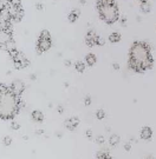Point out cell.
<instances>
[{
  "mask_svg": "<svg viewBox=\"0 0 156 159\" xmlns=\"http://www.w3.org/2000/svg\"><path fill=\"white\" fill-rule=\"evenodd\" d=\"M31 116H32V119L35 120V121H37V123H41V121L44 120V114H43V112L39 111V110L33 111Z\"/></svg>",
  "mask_w": 156,
  "mask_h": 159,
  "instance_id": "cell-11",
  "label": "cell"
},
{
  "mask_svg": "<svg viewBox=\"0 0 156 159\" xmlns=\"http://www.w3.org/2000/svg\"><path fill=\"white\" fill-rule=\"evenodd\" d=\"M85 61H87V64L89 65V66H93V65L96 64V61H97L96 56L92 54V53H89L87 57H85Z\"/></svg>",
  "mask_w": 156,
  "mask_h": 159,
  "instance_id": "cell-12",
  "label": "cell"
},
{
  "mask_svg": "<svg viewBox=\"0 0 156 159\" xmlns=\"http://www.w3.org/2000/svg\"><path fill=\"white\" fill-rule=\"evenodd\" d=\"M79 124V119L77 117H72V118H69V119L65 120V127L70 131H75L76 127Z\"/></svg>",
  "mask_w": 156,
  "mask_h": 159,
  "instance_id": "cell-8",
  "label": "cell"
},
{
  "mask_svg": "<svg viewBox=\"0 0 156 159\" xmlns=\"http://www.w3.org/2000/svg\"><path fill=\"white\" fill-rule=\"evenodd\" d=\"M105 159H111V158H110V157H108V158H105Z\"/></svg>",
  "mask_w": 156,
  "mask_h": 159,
  "instance_id": "cell-38",
  "label": "cell"
},
{
  "mask_svg": "<svg viewBox=\"0 0 156 159\" xmlns=\"http://www.w3.org/2000/svg\"><path fill=\"white\" fill-rule=\"evenodd\" d=\"M96 157H97V159H105V158H108V157H110V153L108 150L103 148V150H99L98 152H97Z\"/></svg>",
  "mask_w": 156,
  "mask_h": 159,
  "instance_id": "cell-14",
  "label": "cell"
},
{
  "mask_svg": "<svg viewBox=\"0 0 156 159\" xmlns=\"http://www.w3.org/2000/svg\"><path fill=\"white\" fill-rule=\"evenodd\" d=\"M2 144H4L5 146H10V145L12 144V138L10 136L4 137V139H2Z\"/></svg>",
  "mask_w": 156,
  "mask_h": 159,
  "instance_id": "cell-21",
  "label": "cell"
},
{
  "mask_svg": "<svg viewBox=\"0 0 156 159\" xmlns=\"http://www.w3.org/2000/svg\"><path fill=\"white\" fill-rule=\"evenodd\" d=\"M51 46V34L46 30H43L40 32V35H39L38 43H37V52H38V54H43L44 52L49 51Z\"/></svg>",
  "mask_w": 156,
  "mask_h": 159,
  "instance_id": "cell-4",
  "label": "cell"
},
{
  "mask_svg": "<svg viewBox=\"0 0 156 159\" xmlns=\"http://www.w3.org/2000/svg\"><path fill=\"white\" fill-rule=\"evenodd\" d=\"M38 136H41V134H44V131L43 130H37V132H35Z\"/></svg>",
  "mask_w": 156,
  "mask_h": 159,
  "instance_id": "cell-31",
  "label": "cell"
},
{
  "mask_svg": "<svg viewBox=\"0 0 156 159\" xmlns=\"http://www.w3.org/2000/svg\"><path fill=\"white\" fill-rule=\"evenodd\" d=\"M105 40H104L103 37L101 35H96V39H95V45H98V46H103Z\"/></svg>",
  "mask_w": 156,
  "mask_h": 159,
  "instance_id": "cell-20",
  "label": "cell"
},
{
  "mask_svg": "<svg viewBox=\"0 0 156 159\" xmlns=\"http://www.w3.org/2000/svg\"><path fill=\"white\" fill-rule=\"evenodd\" d=\"M151 6L148 1H144V2H141V11L143 13H149L150 12Z\"/></svg>",
  "mask_w": 156,
  "mask_h": 159,
  "instance_id": "cell-16",
  "label": "cell"
},
{
  "mask_svg": "<svg viewBox=\"0 0 156 159\" xmlns=\"http://www.w3.org/2000/svg\"><path fill=\"white\" fill-rule=\"evenodd\" d=\"M125 21H127V18H125V16H122V17H121V23L125 24Z\"/></svg>",
  "mask_w": 156,
  "mask_h": 159,
  "instance_id": "cell-30",
  "label": "cell"
},
{
  "mask_svg": "<svg viewBox=\"0 0 156 159\" xmlns=\"http://www.w3.org/2000/svg\"><path fill=\"white\" fill-rule=\"evenodd\" d=\"M63 111H64V108L62 107V106H58V112H59V113H63Z\"/></svg>",
  "mask_w": 156,
  "mask_h": 159,
  "instance_id": "cell-33",
  "label": "cell"
},
{
  "mask_svg": "<svg viewBox=\"0 0 156 159\" xmlns=\"http://www.w3.org/2000/svg\"><path fill=\"white\" fill-rule=\"evenodd\" d=\"M78 16H79V12H78V11H71L69 13V16H68V18H69V21H71V23H75L76 20H77V18H78Z\"/></svg>",
  "mask_w": 156,
  "mask_h": 159,
  "instance_id": "cell-15",
  "label": "cell"
},
{
  "mask_svg": "<svg viewBox=\"0 0 156 159\" xmlns=\"http://www.w3.org/2000/svg\"><path fill=\"white\" fill-rule=\"evenodd\" d=\"M130 148H131V145H130L129 143L124 144V150H125V151H130Z\"/></svg>",
  "mask_w": 156,
  "mask_h": 159,
  "instance_id": "cell-28",
  "label": "cell"
},
{
  "mask_svg": "<svg viewBox=\"0 0 156 159\" xmlns=\"http://www.w3.org/2000/svg\"><path fill=\"white\" fill-rule=\"evenodd\" d=\"M24 90H25V84H24L21 80H14L12 83V85L10 86V91L14 96H21Z\"/></svg>",
  "mask_w": 156,
  "mask_h": 159,
  "instance_id": "cell-6",
  "label": "cell"
},
{
  "mask_svg": "<svg viewBox=\"0 0 156 159\" xmlns=\"http://www.w3.org/2000/svg\"><path fill=\"white\" fill-rule=\"evenodd\" d=\"M65 65L66 66H71V61L70 60H65Z\"/></svg>",
  "mask_w": 156,
  "mask_h": 159,
  "instance_id": "cell-34",
  "label": "cell"
},
{
  "mask_svg": "<svg viewBox=\"0 0 156 159\" xmlns=\"http://www.w3.org/2000/svg\"><path fill=\"white\" fill-rule=\"evenodd\" d=\"M5 50L8 52V53H10V52H12V51H14V50H17V48H16V44H14V41H13V40H10V41L6 44Z\"/></svg>",
  "mask_w": 156,
  "mask_h": 159,
  "instance_id": "cell-17",
  "label": "cell"
},
{
  "mask_svg": "<svg viewBox=\"0 0 156 159\" xmlns=\"http://www.w3.org/2000/svg\"><path fill=\"white\" fill-rule=\"evenodd\" d=\"M145 159H154L153 157H148V158H145Z\"/></svg>",
  "mask_w": 156,
  "mask_h": 159,
  "instance_id": "cell-36",
  "label": "cell"
},
{
  "mask_svg": "<svg viewBox=\"0 0 156 159\" xmlns=\"http://www.w3.org/2000/svg\"><path fill=\"white\" fill-rule=\"evenodd\" d=\"M10 4L14 7H20L21 6V0H10Z\"/></svg>",
  "mask_w": 156,
  "mask_h": 159,
  "instance_id": "cell-22",
  "label": "cell"
},
{
  "mask_svg": "<svg viewBox=\"0 0 156 159\" xmlns=\"http://www.w3.org/2000/svg\"><path fill=\"white\" fill-rule=\"evenodd\" d=\"M0 18H1V7H0Z\"/></svg>",
  "mask_w": 156,
  "mask_h": 159,
  "instance_id": "cell-37",
  "label": "cell"
},
{
  "mask_svg": "<svg viewBox=\"0 0 156 159\" xmlns=\"http://www.w3.org/2000/svg\"><path fill=\"white\" fill-rule=\"evenodd\" d=\"M153 136V131L149 126H144L142 130H141V138L143 139V140H149Z\"/></svg>",
  "mask_w": 156,
  "mask_h": 159,
  "instance_id": "cell-10",
  "label": "cell"
},
{
  "mask_svg": "<svg viewBox=\"0 0 156 159\" xmlns=\"http://www.w3.org/2000/svg\"><path fill=\"white\" fill-rule=\"evenodd\" d=\"M96 35H97V34L95 33V31H92V30L87 31V37H85V43H87V46L92 47V46L95 45V39H96Z\"/></svg>",
  "mask_w": 156,
  "mask_h": 159,
  "instance_id": "cell-9",
  "label": "cell"
},
{
  "mask_svg": "<svg viewBox=\"0 0 156 159\" xmlns=\"http://www.w3.org/2000/svg\"><path fill=\"white\" fill-rule=\"evenodd\" d=\"M96 143H97V144H103V143H104V138L102 136L96 137Z\"/></svg>",
  "mask_w": 156,
  "mask_h": 159,
  "instance_id": "cell-25",
  "label": "cell"
},
{
  "mask_svg": "<svg viewBox=\"0 0 156 159\" xmlns=\"http://www.w3.org/2000/svg\"><path fill=\"white\" fill-rule=\"evenodd\" d=\"M81 2L82 4H85V0H81Z\"/></svg>",
  "mask_w": 156,
  "mask_h": 159,
  "instance_id": "cell-35",
  "label": "cell"
},
{
  "mask_svg": "<svg viewBox=\"0 0 156 159\" xmlns=\"http://www.w3.org/2000/svg\"><path fill=\"white\" fill-rule=\"evenodd\" d=\"M97 10L99 17L106 24H114L118 20V8L117 5H106L101 4L97 0Z\"/></svg>",
  "mask_w": 156,
  "mask_h": 159,
  "instance_id": "cell-3",
  "label": "cell"
},
{
  "mask_svg": "<svg viewBox=\"0 0 156 159\" xmlns=\"http://www.w3.org/2000/svg\"><path fill=\"white\" fill-rule=\"evenodd\" d=\"M37 8H38V10H43V8H44V6L41 5V4H37Z\"/></svg>",
  "mask_w": 156,
  "mask_h": 159,
  "instance_id": "cell-32",
  "label": "cell"
},
{
  "mask_svg": "<svg viewBox=\"0 0 156 159\" xmlns=\"http://www.w3.org/2000/svg\"><path fill=\"white\" fill-rule=\"evenodd\" d=\"M25 106L20 96H14L11 91L0 96V118L4 120H11L18 113L20 107Z\"/></svg>",
  "mask_w": 156,
  "mask_h": 159,
  "instance_id": "cell-2",
  "label": "cell"
},
{
  "mask_svg": "<svg viewBox=\"0 0 156 159\" xmlns=\"http://www.w3.org/2000/svg\"><path fill=\"white\" fill-rule=\"evenodd\" d=\"M85 136H87V138L91 139V138H92V131H91V130H87V132H85Z\"/></svg>",
  "mask_w": 156,
  "mask_h": 159,
  "instance_id": "cell-26",
  "label": "cell"
},
{
  "mask_svg": "<svg viewBox=\"0 0 156 159\" xmlns=\"http://www.w3.org/2000/svg\"><path fill=\"white\" fill-rule=\"evenodd\" d=\"M12 40V30H0V48L5 50V45Z\"/></svg>",
  "mask_w": 156,
  "mask_h": 159,
  "instance_id": "cell-7",
  "label": "cell"
},
{
  "mask_svg": "<svg viewBox=\"0 0 156 159\" xmlns=\"http://www.w3.org/2000/svg\"><path fill=\"white\" fill-rule=\"evenodd\" d=\"M13 60V64H14V67L17 70H21L24 67H27L30 65V61L27 60V58L25 57V54L21 53V52H18L17 56L12 59Z\"/></svg>",
  "mask_w": 156,
  "mask_h": 159,
  "instance_id": "cell-5",
  "label": "cell"
},
{
  "mask_svg": "<svg viewBox=\"0 0 156 159\" xmlns=\"http://www.w3.org/2000/svg\"><path fill=\"white\" fill-rule=\"evenodd\" d=\"M118 143H120V137L117 136V134H112V136L110 137L109 144L111 145V146H116Z\"/></svg>",
  "mask_w": 156,
  "mask_h": 159,
  "instance_id": "cell-18",
  "label": "cell"
},
{
  "mask_svg": "<svg viewBox=\"0 0 156 159\" xmlns=\"http://www.w3.org/2000/svg\"><path fill=\"white\" fill-rule=\"evenodd\" d=\"M84 102H85V105L87 106H89L90 104H91V98L87 96V97H85V100H84Z\"/></svg>",
  "mask_w": 156,
  "mask_h": 159,
  "instance_id": "cell-27",
  "label": "cell"
},
{
  "mask_svg": "<svg viewBox=\"0 0 156 159\" xmlns=\"http://www.w3.org/2000/svg\"><path fill=\"white\" fill-rule=\"evenodd\" d=\"M11 129L14 131H18L20 129V124L18 123V121H12L11 123Z\"/></svg>",
  "mask_w": 156,
  "mask_h": 159,
  "instance_id": "cell-24",
  "label": "cell"
},
{
  "mask_svg": "<svg viewBox=\"0 0 156 159\" xmlns=\"http://www.w3.org/2000/svg\"><path fill=\"white\" fill-rule=\"evenodd\" d=\"M75 67L77 70V72H79V73H83L85 71V65H84V63H82V61H77Z\"/></svg>",
  "mask_w": 156,
  "mask_h": 159,
  "instance_id": "cell-19",
  "label": "cell"
},
{
  "mask_svg": "<svg viewBox=\"0 0 156 159\" xmlns=\"http://www.w3.org/2000/svg\"><path fill=\"white\" fill-rule=\"evenodd\" d=\"M120 40H121V34L118 33V32H114V33H111L109 35V41L110 43H112V44L118 43Z\"/></svg>",
  "mask_w": 156,
  "mask_h": 159,
  "instance_id": "cell-13",
  "label": "cell"
},
{
  "mask_svg": "<svg viewBox=\"0 0 156 159\" xmlns=\"http://www.w3.org/2000/svg\"><path fill=\"white\" fill-rule=\"evenodd\" d=\"M96 117H97L98 119H103L104 117H105V112H104V110H98V111L96 112Z\"/></svg>",
  "mask_w": 156,
  "mask_h": 159,
  "instance_id": "cell-23",
  "label": "cell"
},
{
  "mask_svg": "<svg viewBox=\"0 0 156 159\" xmlns=\"http://www.w3.org/2000/svg\"><path fill=\"white\" fill-rule=\"evenodd\" d=\"M112 67H114V70H116V71H117V70H120V65H118L117 63H114V64H112Z\"/></svg>",
  "mask_w": 156,
  "mask_h": 159,
  "instance_id": "cell-29",
  "label": "cell"
},
{
  "mask_svg": "<svg viewBox=\"0 0 156 159\" xmlns=\"http://www.w3.org/2000/svg\"><path fill=\"white\" fill-rule=\"evenodd\" d=\"M153 57H151L150 47L145 43L136 41L130 48L129 57V67L136 73H143L153 66Z\"/></svg>",
  "mask_w": 156,
  "mask_h": 159,
  "instance_id": "cell-1",
  "label": "cell"
}]
</instances>
